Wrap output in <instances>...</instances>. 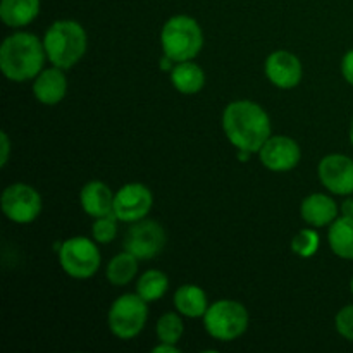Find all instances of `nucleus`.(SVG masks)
Returning <instances> with one entry per match:
<instances>
[{
    "label": "nucleus",
    "instance_id": "f257e3e1",
    "mask_svg": "<svg viewBox=\"0 0 353 353\" xmlns=\"http://www.w3.org/2000/svg\"><path fill=\"white\" fill-rule=\"evenodd\" d=\"M223 130L236 150L259 154L272 134L269 114L254 100H234L223 112Z\"/></svg>",
    "mask_w": 353,
    "mask_h": 353
},
{
    "label": "nucleus",
    "instance_id": "f03ea898",
    "mask_svg": "<svg viewBox=\"0 0 353 353\" xmlns=\"http://www.w3.org/2000/svg\"><path fill=\"white\" fill-rule=\"evenodd\" d=\"M43 41L33 33H14L2 41L0 47V69L9 81L24 83L34 79L43 71Z\"/></svg>",
    "mask_w": 353,
    "mask_h": 353
},
{
    "label": "nucleus",
    "instance_id": "7ed1b4c3",
    "mask_svg": "<svg viewBox=\"0 0 353 353\" xmlns=\"http://www.w3.org/2000/svg\"><path fill=\"white\" fill-rule=\"evenodd\" d=\"M43 47L50 64L65 71L74 68L86 54L88 37L78 21L59 19L45 31Z\"/></svg>",
    "mask_w": 353,
    "mask_h": 353
},
{
    "label": "nucleus",
    "instance_id": "20e7f679",
    "mask_svg": "<svg viewBox=\"0 0 353 353\" xmlns=\"http://www.w3.org/2000/svg\"><path fill=\"white\" fill-rule=\"evenodd\" d=\"M164 55L178 62L193 61L203 47V33L199 21L186 14L169 17L161 30Z\"/></svg>",
    "mask_w": 353,
    "mask_h": 353
},
{
    "label": "nucleus",
    "instance_id": "39448f33",
    "mask_svg": "<svg viewBox=\"0 0 353 353\" xmlns=\"http://www.w3.org/2000/svg\"><path fill=\"white\" fill-rule=\"evenodd\" d=\"M203 319L205 331L219 341H233L245 334L250 316L243 303L236 300H217L210 303Z\"/></svg>",
    "mask_w": 353,
    "mask_h": 353
},
{
    "label": "nucleus",
    "instance_id": "423d86ee",
    "mask_svg": "<svg viewBox=\"0 0 353 353\" xmlns=\"http://www.w3.org/2000/svg\"><path fill=\"white\" fill-rule=\"evenodd\" d=\"M148 302L138 293H124L117 296L107 314V324L119 340H133L143 331L148 319Z\"/></svg>",
    "mask_w": 353,
    "mask_h": 353
},
{
    "label": "nucleus",
    "instance_id": "0eeeda50",
    "mask_svg": "<svg viewBox=\"0 0 353 353\" xmlns=\"http://www.w3.org/2000/svg\"><path fill=\"white\" fill-rule=\"evenodd\" d=\"M59 264H61L62 271L71 278H92L102 264L97 241L85 236H72L62 241L61 248H59Z\"/></svg>",
    "mask_w": 353,
    "mask_h": 353
},
{
    "label": "nucleus",
    "instance_id": "6e6552de",
    "mask_svg": "<svg viewBox=\"0 0 353 353\" xmlns=\"http://www.w3.org/2000/svg\"><path fill=\"white\" fill-rule=\"evenodd\" d=\"M3 216L16 224H30L40 216L41 195L26 183H12L7 186L0 199Z\"/></svg>",
    "mask_w": 353,
    "mask_h": 353
},
{
    "label": "nucleus",
    "instance_id": "1a4fd4ad",
    "mask_svg": "<svg viewBox=\"0 0 353 353\" xmlns=\"http://www.w3.org/2000/svg\"><path fill=\"white\" fill-rule=\"evenodd\" d=\"M165 241H168V234L162 224H159L157 221L141 219L131 224L124 236L123 247L138 261H150L164 250Z\"/></svg>",
    "mask_w": 353,
    "mask_h": 353
},
{
    "label": "nucleus",
    "instance_id": "9d476101",
    "mask_svg": "<svg viewBox=\"0 0 353 353\" xmlns=\"http://www.w3.org/2000/svg\"><path fill=\"white\" fill-rule=\"evenodd\" d=\"M154 207V195L143 183H128L116 192L114 214L121 223H137L145 219Z\"/></svg>",
    "mask_w": 353,
    "mask_h": 353
},
{
    "label": "nucleus",
    "instance_id": "9b49d317",
    "mask_svg": "<svg viewBox=\"0 0 353 353\" xmlns=\"http://www.w3.org/2000/svg\"><path fill=\"white\" fill-rule=\"evenodd\" d=\"M259 159L269 171L288 172L299 165L302 159V148L293 138L285 134H271L259 150Z\"/></svg>",
    "mask_w": 353,
    "mask_h": 353
},
{
    "label": "nucleus",
    "instance_id": "f8f14e48",
    "mask_svg": "<svg viewBox=\"0 0 353 353\" xmlns=\"http://www.w3.org/2000/svg\"><path fill=\"white\" fill-rule=\"evenodd\" d=\"M317 174L326 190L334 195L348 196L353 193V161L343 154H330L321 159Z\"/></svg>",
    "mask_w": 353,
    "mask_h": 353
},
{
    "label": "nucleus",
    "instance_id": "ddd939ff",
    "mask_svg": "<svg viewBox=\"0 0 353 353\" xmlns=\"http://www.w3.org/2000/svg\"><path fill=\"white\" fill-rule=\"evenodd\" d=\"M264 71L269 81L281 90L295 88L303 78L302 62L288 50H276L269 54L265 59Z\"/></svg>",
    "mask_w": 353,
    "mask_h": 353
},
{
    "label": "nucleus",
    "instance_id": "4468645a",
    "mask_svg": "<svg viewBox=\"0 0 353 353\" xmlns=\"http://www.w3.org/2000/svg\"><path fill=\"white\" fill-rule=\"evenodd\" d=\"M68 93V78L64 69L48 68L43 69L33 79V95L43 105H57Z\"/></svg>",
    "mask_w": 353,
    "mask_h": 353
},
{
    "label": "nucleus",
    "instance_id": "2eb2a0df",
    "mask_svg": "<svg viewBox=\"0 0 353 353\" xmlns=\"http://www.w3.org/2000/svg\"><path fill=\"white\" fill-rule=\"evenodd\" d=\"M300 217L312 228L331 226L338 219V205L326 193H312L300 203Z\"/></svg>",
    "mask_w": 353,
    "mask_h": 353
},
{
    "label": "nucleus",
    "instance_id": "dca6fc26",
    "mask_svg": "<svg viewBox=\"0 0 353 353\" xmlns=\"http://www.w3.org/2000/svg\"><path fill=\"white\" fill-rule=\"evenodd\" d=\"M114 199H116V193L109 188V185H105L103 181H97V179L86 183L79 192L81 209L93 219L112 214Z\"/></svg>",
    "mask_w": 353,
    "mask_h": 353
},
{
    "label": "nucleus",
    "instance_id": "f3484780",
    "mask_svg": "<svg viewBox=\"0 0 353 353\" xmlns=\"http://www.w3.org/2000/svg\"><path fill=\"white\" fill-rule=\"evenodd\" d=\"M176 310L181 316L190 317V319H199V317L205 316L207 309H209V296H207L205 290H202L196 285H183L176 290L174 293Z\"/></svg>",
    "mask_w": 353,
    "mask_h": 353
},
{
    "label": "nucleus",
    "instance_id": "a211bd4d",
    "mask_svg": "<svg viewBox=\"0 0 353 353\" xmlns=\"http://www.w3.org/2000/svg\"><path fill=\"white\" fill-rule=\"evenodd\" d=\"M40 0H2L0 17L9 28H23L33 23L40 14Z\"/></svg>",
    "mask_w": 353,
    "mask_h": 353
},
{
    "label": "nucleus",
    "instance_id": "6ab92c4d",
    "mask_svg": "<svg viewBox=\"0 0 353 353\" xmlns=\"http://www.w3.org/2000/svg\"><path fill=\"white\" fill-rule=\"evenodd\" d=\"M171 83L183 95H195L205 86V72L193 61L178 62L171 71Z\"/></svg>",
    "mask_w": 353,
    "mask_h": 353
},
{
    "label": "nucleus",
    "instance_id": "aec40b11",
    "mask_svg": "<svg viewBox=\"0 0 353 353\" xmlns=\"http://www.w3.org/2000/svg\"><path fill=\"white\" fill-rule=\"evenodd\" d=\"M330 248L336 257L353 261V217L341 216L330 226Z\"/></svg>",
    "mask_w": 353,
    "mask_h": 353
},
{
    "label": "nucleus",
    "instance_id": "412c9836",
    "mask_svg": "<svg viewBox=\"0 0 353 353\" xmlns=\"http://www.w3.org/2000/svg\"><path fill=\"white\" fill-rule=\"evenodd\" d=\"M138 272V259L128 250L114 255L107 264L105 278L114 286H126L134 279Z\"/></svg>",
    "mask_w": 353,
    "mask_h": 353
},
{
    "label": "nucleus",
    "instance_id": "4be33fe9",
    "mask_svg": "<svg viewBox=\"0 0 353 353\" xmlns=\"http://www.w3.org/2000/svg\"><path fill=\"white\" fill-rule=\"evenodd\" d=\"M169 288V278L159 269H150L145 271L138 278L137 293L145 300V302H159L165 295Z\"/></svg>",
    "mask_w": 353,
    "mask_h": 353
},
{
    "label": "nucleus",
    "instance_id": "5701e85b",
    "mask_svg": "<svg viewBox=\"0 0 353 353\" xmlns=\"http://www.w3.org/2000/svg\"><path fill=\"white\" fill-rule=\"evenodd\" d=\"M155 331H157L159 341H162V343L178 345L183 336V331H185L181 314H179L178 310H176V312H165L164 316L159 317Z\"/></svg>",
    "mask_w": 353,
    "mask_h": 353
},
{
    "label": "nucleus",
    "instance_id": "b1692460",
    "mask_svg": "<svg viewBox=\"0 0 353 353\" xmlns=\"http://www.w3.org/2000/svg\"><path fill=\"white\" fill-rule=\"evenodd\" d=\"M292 252L302 259H310L317 254L321 247V236L316 230H300L292 238Z\"/></svg>",
    "mask_w": 353,
    "mask_h": 353
},
{
    "label": "nucleus",
    "instance_id": "393cba45",
    "mask_svg": "<svg viewBox=\"0 0 353 353\" xmlns=\"http://www.w3.org/2000/svg\"><path fill=\"white\" fill-rule=\"evenodd\" d=\"M117 219L116 214H107L103 217H97L92 226V236L97 243L107 245L117 236Z\"/></svg>",
    "mask_w": 353,
    "mask_h": 353
},
{
    "label": "nucleus",
    "instance_id": "a878e982",
    "mask_svg": "<svg viewBox=\"0 0 353 353\" xmlns=\"http://www.w3.org/2000/svg\"><path fill=\"white\" fill-rule=\"evenodd\" d=\"M334 326H336V331L345 340L353 343V305L343 307L336 314V317H334Z\"/></svg>",
    "mask_w": 353,
    "mask_h": 353
},
{
    "label": "nucleus",
    "instance_id": "bb28decb",
    "mask_svg": "<svg viewBox=\"0 0 353 353\" xmlns=\"http://www.w3.org/2000/svg\"><path fill=\"white\" fill-rule=\"evenodd\" d=\"M341 74H343L345 81L353 86V48L341 59Z\"/></svg>",
    "mask_w": 353,
    "mask_h": 353
},
{
    "label": "nucleus",
    "instance_id": "cd10ccee",
    "mask_svg": "<svg viewBox=\"0 0 353 353\" xmlns=\"http://www.w3.org/2000/svg\"><path fill=\"white\" fill-rule=\"evenodd\" d=\"M0 150H2V155H0V165L6 168L10 157V140H9V134H7L6 131L0 133Z\"/></svg>",
    "mask_w": 353,
    "mask_h": 353
},
{
    "label": "nucleus",
    "instance_id": "c85d7f7f",
    "mask_svg": "<svg viewBox=\"0 0 353 353\" xmlns=\"http://www.w3.org/2000/svg\"><path fill=\"white\" fill-rule=\"evenodd\" d=\"M152 352H155V353H178V352H181V350H179V348H178V345L162 343V341H161V345H157V347L152 348Z\"/></svg>",
    "mask_w": 353,
    "mask_h": 353
},
{
    "label": "nucleus",
    "instance_id": "c756f323",
    "mask_svg": "<svg viewBox=\"0 0 353 353\" xmlns=\"http://www.w3.org/2000/svg\"><path fill=\"white\" fill-rule=\"evenodd\" d=\"M176 65V62L172 61V59H169L168 55H164V57L161 59V69L162 71H172V68Z\"/></svg>",
    "mask_w": 353,
    "mask_h": 353
},
{
    "label": "nucleus",
    "instance_id": "7c9ffc66",
    "mask_svg": "<svg viewBox=\"0 0 353 353\" xmlns=\"http://www.w3.org/2000/svg\"><path fill=\"white\" fill-rule=\"evenodd\" d=\"M341 210H343V216L353 217V200L352 199L345 200L343 205H341Z\"/></svg>",
    "mask_w": 353,
    "mask_h": 353
},
{
    "label": "nucleus",
    "instance_id": "2f4dec72",
    "mask_svg": "<svg viewBox=\"0 0 353 353\" xmlns=\"http://www.w3.org/2000/svg\"><path fill=\"white\" fill-rule=\"evenodd\" d=\"M350 141H352V147H353V117H352V123H350Z\"/></svg>",
    "mask_w": 353,
    "mask_h": 353
},
{
    "label": "nucleus",
    "instance_id": "473e14b6",
    "mask_svg": "<svg viewBox=\"0 0 353 353\" xmlns=\"http://www.w3.org/2000/svg\"><path fill=\"white\" fill-rule=\"evenodd\" d=\"M350 290H352V295H353V278H352V283H350Z\"/></svg>",
    "mask_w": 353,
    "mask_h": 353
}]
</instances>
